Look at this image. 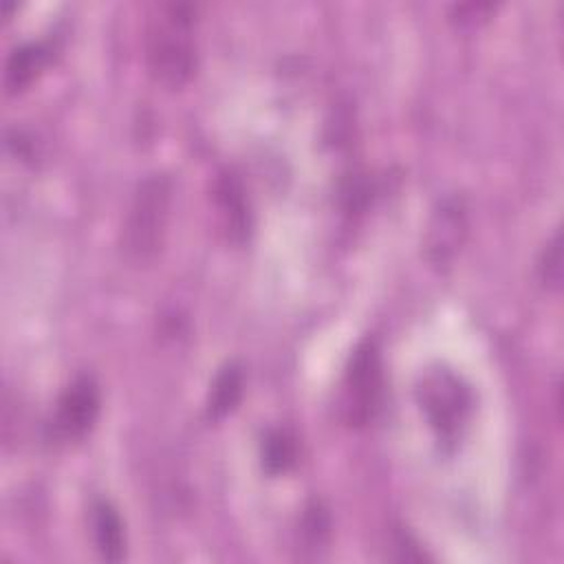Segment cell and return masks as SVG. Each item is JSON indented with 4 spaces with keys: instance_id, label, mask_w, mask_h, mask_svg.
<instances>
[{
    "instance_id": "cell-1",
    "label": "cell",
    "mask_w": 564,
    "mask_h": 564,
    "mask_svg": "<svg viewBox=\"0 0 564 564\" xmlns=\"http://www.w3.org/2000/svg\"><path fill=\"white\" fill-rule=\"evenodd\" d=\"M145 64L165 88L185 86L196 70V11L185 2H161L145 29Z\"/></svg>"
},
{
    "instance_id": "cell-2",
    "label": "cell",
    "mask_w": 564,
    "mask_h": 564,
    "mask_svg": "<svg viewBox=\"0 0 564 564\" xmlns=\"http://www.w3.org/2000/svg\"><path fill=\"white\" fill-rule=\"evenodd\" d=\"M170 178L165 174L145 176L128 207L123 223V249L134 262H145L156 256L163 245L170 214Z\"/></svg>"
},
{
    "instance_id": "cell-3",
    "label": "cell",
    "mask_w": 564,
    "mask_h": 564,
    "mask_svg": "<svg viewBox=\"0 0 564 564\" xmlns=\"http://www.w3.org/2000/svg\"><path fill=\"white\" fill-rule=\"evenodd\" d=\"M416 397L436 438L454 447L471 412L474 399L469 386L454 370L434 366L421 375Z\"/></svg>"
},
{
    "instance_id": "cell-4",
    "label": "cell",
    "mask_w": 564,
    "mask_h": 564,
    "mask_svg": "<svg viewBox=\"0 0 564 564\" xmlns=\"http://www.w3.org/2000/svg\"><path fill=\"white\" fill-rule=\"evenodd\" d=\"M383 401V366L375 339L361 341L346 366L339 392V412L346 425H368Z\"/></svg>"
},
{
    "instance_id": "cell-5",
    "label": "cell",
    "mask_w": 564,
    "mask_h": 564,
    "mask_svg": "<svg viewBox=\"0 0 564 564\" xmlns=\"http://www.w3.org/2000/svg\"><path fill=\"white\" fill-rule=\"evenodd\" d=\"M99 414V388L93 377H77L57 399L53 430L62 441H79L90 432Z\"/></svg>"
},
{
    "instance_id": "cell-6",
    "label": "cell",
    "mask_w": 564,
    "mask_h": 564,
    "mask_svg": "<svg viewBox=\"0 0 564 564\" xmlns=\"http://www.w3.org/2000/svg\"><path fill=\"white\" fill-rule=\"evenodd\" d=\"M465 234V214L458 209V203H443L441 209L434 214V220L430 225V238H427V249L434 262L445 264L458 245L463 242Z\"/></svg>"
},
{
    "instance_id": "cell-7",
    "label": "cell",
    "mask_w": 564,
    "mask_h": 564,
    "mask_svg": "<svg viewBox=\"0 0 564 564\" xmlns=\"http://www.w3.org/2000/svg\"><path fill=\"white\" fill-rule=\"evenodd\" d=\"M48 48L40 42H26L11 51L4 66V88L7 93L15 95L22 93L33 84V79L44 70L48 64Z\"/></svg>"
},
{
    "instance_id": "cell-8",
    "label": "cell",
    "mask_w": 564,
    "mask_h": 564,
    "mask_svg": "<svg viewBox=\"0 0 564 564\" xmlns=\"http://www.w3.org/2000/svg\"><path fill=\"white\" fill-rule=\"evenodd\" d=\"M93 533L101 557L119 562L126 555V531L117 509L110 502L99 500L93 507Z\"/></svg>"
},
{
    "instance_id": "cell-9",
    "label": "cell",
    "mask_w": 564,
    "mask_h": 564,
    "mask_svg": "<svg viewBox=\"0 0 564 564\" xmlns=\"http://www.w3.org/2000/svg\"><path fill=\"white\" fill-rule=\"evenodd\" d=\"M242 386L245 381H242L240 368L234 364L225 366L212 383V390L207 397V414L212 419H223L225 414H229L242 397Z\"/></svg>"
},
{
    "instance_id": "cell-10",
    "label": "cell",
    "mask_w": 564,
    "mask_h": 564,
    "mask_svg": "<svg viewBox=\"0 0 564 564\" xmlns=\"http://www.w3.org/2000/svg\"><path fill=\"white\" fill-rule=\"evenodd\" d=\"M262 460L267 471L280 474L295 463V443L284 432H271L262 445Z\"/></svg>"
},
{
    "instance_id": "cell-11",
    "label": "cell",
    "mask_w": 564,
    "mask_h": 564,
    "mask_svg": "<svg viewBox=\"0 0 564 564\" xmlns=\"http://www.w3.org/2000/svg\"><path fill=\"white\" fill-rule=\"evenodd\" d=\"M538 269H540V278H542L544 284H549L551 289L560 286V280H562V249H560V236L557 234L546 245Z\"/></svg>"
}]
</instances>
